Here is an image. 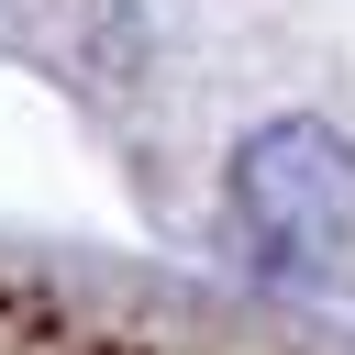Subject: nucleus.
I'll use <instances>...</instances> for the list:
<instances>
[{
    "label": "nucleus",
    "mask_w": 355,
    "mask_h": 355,
    "mask_svg": "<svg viewBox=\"0 0 355 355\" xmlns=\"http://www.w3.org/2000/svg\"><path fill=\"white\" fill-rule=\"evenodd\" d=\"M233 222L277 255V266H311L355 233V144L311 111L288 122H255L233 144Z\"/></svg>",
    "instance_id": "nucleus-1"
}]
</instances>
